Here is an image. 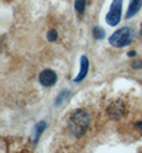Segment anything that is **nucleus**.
Returning <instances> with one entry per match:
<instances>
[{"label":"nucleus","mask_w":142,"mask_h":153,"mask_svg":"<svg viewBox=\"0 0 142 153\" xmlns=\"http://www.w3.org/2000/svg\"><path fill=\"white\" fill-rule=\"evenodd\" d=\"M57 78L58 77H57L56 72L50 69L43 70L38 76V80H40L41 85L44 87H53L57 82Z\"/></svg>","instance_id":"nucleus-4"},{"label":"nucleus","mask_w":142,"mask_h":153,"mask_svg":"<svg viewBox=\"0 0 142 153\" xmlns=\"http://www.w3.org/2000/svg\"><path fill=\"white\" fill-rule=\"evenodd\" d=\"M141 8H142V0H130L129 5H128V9H127V12H126L127 19L134 17L139 12Z\"/></svg>","instance_id":"nucleus-7"},{"label":"nucleus","mask_w":142,"mask_h":153,"mask_svg":"<svg viewBox=\"0 0 142 153\" xmlns=\"http://www.w3.org/2000/svg\"><path fill=\"white\" fill-rule=\"evenodd\" d=\"M45 122H40L38 125H36V137L40 136V134L44 131V128H45Z\"/></svg>","instance_id":"nucleus-11"},{"label":"nucleus","mask_w":142,"mask_h":153,"mask_svg":"<svg viewBox=\"0 0 142 153\" xmlns=\"http://www.w3.org/2000/svg\"><path fill=\"white\" fill-rule=\"evenodd\" d=\"M86 1L87 0H76L75 1V9L78 13L82 14L86 9Z\"/></svg>","instance_id":"nucleus-9"},{"label":"nucleus","mask_w":142,"mask_h":153,"mask_svg":"<svg viewBox=\"0 0 142 153\" xmlns=\"http://www.w3.org/2000/svg\"><path fill=\"white\" fill-rule=\"evenodd\" d=\"M107 111H108V115H109V117L111 119L119 120L124 114V105H123V103L121 101H115L108 107Z\"/></svg>","instance_id":"nucleus-5"},{"label":"nucleus","mask_w":142,"mask_h":153,"mask_svg":"<svg viewBox=\"0 0 142 153\" xmlns=\"http://www.w3.org/2000/svg\"><path fill=\"white\" fill-rule=\"evenodd\" d=\"M127 55H128V56H129V57H134L135 55H136V53H135L134 51H129V53H128V54H127Z\"/></svg>","instance_id":"nucleus-14"},{"label":"nucleus","mask_w":142,"mask_h":153,"mask_svg":"<svg viewBox=\"0 0 142 153\" xmlns=\"http://www.w3.org/2000/svg\"><path fill=\"white\" fill-rule=\"evenodd\" d=\"M90 123L89 114L84 109H78L72 115L70 119V128L71 132L77 137H80L86 133Z\"/></svg>","instance_id":"nucleus-1"},{"label":"nucleus","mask_w":142,"mask_h":153,"mask_svg":"<svg viewBox=\"0 0 142 153\" xmlns=\"http://www.w3.org/2000/svg\"><path fill=\"white\" fill-rule=\"evenodd\" d=\"M123 0H113L110 5V9L106 15V23L109 26H118L121 22Z\"/></svg>","instance_id":"nucleus-3"},{"label":"nucleus","mask_w":142,"mask_h":153,"mask_svg":"<svg viewBox=\"0 0 142 153\" xmlns=\"http://www.w3.org/2000/svg\"><path fill=\"white\" fill-rule=\"evenodd\" d=\"M88 72H89V60L86 56H82L80 59V71H79V74L76 76V78L74 79V82H79L81 80H84L88 75Z\"/></svg>","instance_id":"nucleus-6"},{"label":"nucleus","mask_w":142,"mask_h":153,"mask_svg":"<svg viewBox=\"0 0 142 153\" xmlns=\"http://www.w3.org/2000/svg\"><path fill=\"white\" fill-rule=\"evenodd\" d=\"M67 94H69V92H67V91H63V92H62V93H61V94L58 97V99H57V105L61 104V102L63 101L64 97H65Z\"/></svg>","instance_id":"nucleus-12"},{"label":"nucleus","mask_w":142,"mask_h":153,"mask_svg":"<svg viewBox=\"0 0 142 153\" xmlns=\"http://www.w3.org/2000/svg\"><path fill=\"white\" fill-rule=\"evenodd\" d=\"M93 36L96 40H101V39H104L106 36V31L99 26H95L93 28Z\"/></svg>","instance_id":"nucleus-8"},{"label":"nucleus","mask_w":142,"mask_h":153,"mask_svg":"<svg viewBox=\"0 0 142 153\" xmlns=\"http://www.w3.org/2000/svg\"><path fill=\"white\" fill-rule=\"evenodd\" d=\"M134 39V32L128 27H122L114 31L109 38V44L117 48H122L129 45Z\"/></svg>","instance_id":"nucleus-2"},{"label":"nucleus","mask_w":142,"mask_h":153,"mask_svg":"<svg viewBox=\"0 0 142 153\" xmlns=\"http://www.w3.org/2000/svg\"><path fill=\"white\" fill-rule=\"evenodd\" d=\"M132 66L134 69H141L142 68V61L141 60H135L132 63Z\"/></svg>","instance_id":"nucleus-13"},{"label":"nucleus","mask_w":142,"mask_h":153,"mask_svg":"<svg viewBox=\"0 0 142 153\" xmlns=\"http://www.w3.org/2000/svg\"><path fill=\"white\" fill-rule=\"evenodd\" d=\"M57 39H58V32H57V30H55V29L49 30L48 33H47V40L49 42H55L57 41Z\"/></svg>","instance_id":"nucleus-10"}]
</instances>
